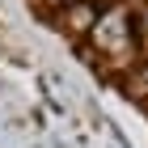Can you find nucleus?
<instances>
[{
    "mask_svg": "<svg viewBox=\"0 0 148 148\" xmlns=\"http://www.w3.org/2000/svg\"><path fill=\"white\" fill-rule=\"evenodd\" d=\"M51 30L148 119V0H30Z\"/></svg>",
    "mask_w": 148,
    "mask_h": 148,
    "instance_id": "nucleus-1",
    "label": "nucleus"
}]
</instances>
